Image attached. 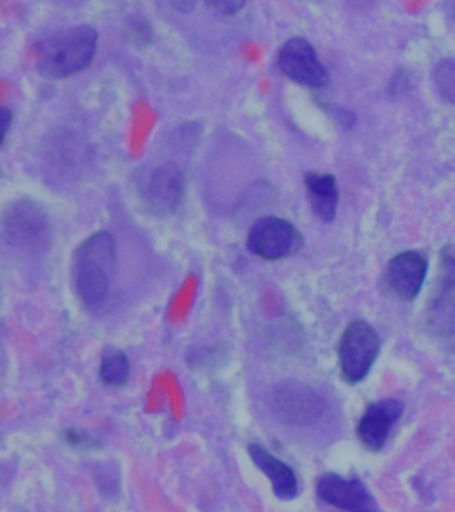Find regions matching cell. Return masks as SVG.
<instances>
[{"mask_svg":"<svg viewBox=\"0 0 455 512\" xmlns=\"http://www.w3.org/2000/svg\"><path fill=\"white\" fill-rule=\"evenodd\" d=\"M0 120H2V123H0V131H2V142H5L7 132H9L11 127V122H13V114H11V111L7 110V108H2V112H0Z\"/></svg>","mask_w":455,"mask_h":512,"instance_id":"e0dca14e","label":"cell"},{"mask_svg":"<svg viewBox=\"0 0 455 512\" xmlns=\"http://www.w3.org/2000/svg\"><path fill=\"white\" fill-rule=\"evenodd\" d=\"M185 187L182 171L175 164H165L151 175L146 202L158 214H170L181 203Z\"/></svg>","mask_w":455,"mask_h":512,"instance_id":"8fae6325","label":"cell"},{"mask_svg":"<svg viewBox=\"0 0 455 512\" xmlns=\"http://www.w3.org/2000/svg\"><path fill=\"white\" fill-rule=\"evenodd\" d=\"M403 412L399 400L386 399L371 404L358 424V438L371 451H379L389 438L391 427Z\"/></svg>","mask_w":455,"mask_h":512,"instance_id":"ba28073f","label":"cell"},{"mask_svg":"<svg viewBox=\"0 0 455 512\" xmlns=\"http://www.w3.org/2000/svg\"><path fill=\"white\" fill-rule=\"evenodd\" d=\"M426 274V259L418 252L407 251L390 260L386 282L395 295L410 300L421 291Z\"/></svg>","mask_w":455,"mask_h":512,"instance_id":"9c48e42d","label":"cell"},{"mask_svg":"<svg viewBox=\"0 0 455 512\" xmlns=\"http://www.w3.org/2000/svg\"><path fill=\"white\" fill-rule=\"evenodd\" d=\"M170 3L173 4L174 8H177L179 12L187 14V12H191L197 7L198 0H170Z\"/></svg>","mask_w":455,"mask_h":512,"instance_id":"ac0fdd59","label":"cell"},{"mask_svg":"<svg viewBox=\"0 0 455 512\" xmlns=\"http://www.w3.org/2000/svg\"><path fill=\"white\" fill-rule=\"evenodd\" d=\"M379 348L381 340L369 323L358 320L346 328L339 347V359L342 374L347 382H361L369 374L377 359Z\"/></svg>","mask_w":455,"mask_h":512,"instance_id":"3957f363","label":"cell"},{"mask_svg":"<svg viewBox=\"0 0 455 512\" xmlns=\"http://www.w3.org/2000/svg\"><path fill=\"white\" fill-rule=\"evenodd\" d=\"M97 42V31L90 26L59 31L39 44L38 70L50 79H63L77 74L93 62Z\"/></svg>","mask_w":455,"mask_h":512,"instance_id":"7a4b0ae2","label":"cell"},{"mask_svg":"<svg viewBox=\"0 0 455 512\" xmlns=\"http://www.w3.org/2000/svg\"><path fill=\"white\" fill-rule=\"evenodd\" d=\"M427 323L435 334L455 332V246L442 251L437 284L427 304Z\"/></svg>","mask_w":455,"mask_h":512,"instance_id":"277c9868","label":"cell"},{"mask_svg":"<svg viewBox=\"0 0 455 512\" xmlns=\"http://www.w3.org/2000/svg\"><path fill=\"white\" fill-rule=\"evenodd\" d=\"M129 374L130 363L127 356L117 348H107L99 370L102 382L110 387H122L129 379Z\"/></svg>","mask_w":455,"mask_h":512,"instance_id":"5bb4252c","label":"cell"},{"mask_svg":"<svg viewBox=\"0 0 455 512\" xmlns=\"http://www.w3.org/2000/svg\"><path fill=\"white\" fill-rule=\"evenodd\" d=\"M305 184L315 215L323 222H333L338 206L337 180L330 174L309 172Z\"/></svg>","mask_w":455,"mask_h":512,"instance_id":"4fadbf2b","label":"cell"},{"mask_svg":"<svg viewBox=\"0 0 455 512\" xmlns=\"http://www.w3.org/2000/svg\"><path fill=\"white\" fill-rule=\"evenodd\" d=\"M247 246L253 254L267 260L294 255L303 246L302 235L287 220L263 218L251 227Z\"/></svg>","mask_w":455,"mask_h":512,"instance_id":"5b68a950","label":"cell"},{"mask_svg":"<svg viewBox=\"0 0 455 512\" xmlns=\"http://www.w3.org/2000/svg\"><path fill=\"white\" fill-rule=\"evenodd\" d=\"M433 79L442 99L455 104V59L439 60L434 67Z\"/></svg>","mask_w":455,"mask_h":512,"instance_id":"9a60e30c","label":"cell"},{"mask_svg":"<svg viewBox=\"0 0 455 512\" xmlns=\"http://www.w3.org/2000/svg\"><path fill=\"white\" fill-rule=\"evenodd\" d=\"M249 454L253 462L257 464L263 474L270 479L273 484L274 494L279 499L290 500L298 494L297 476L291 467L283 463L282 460L275 458L269 451H266L258 444H251Z\"/></svg>","mask_w":455,"mask_h":512,"instance_id":"7c38bea8","label":"cell"},{"mask_svg":"<svg viewBox=\"0 0 455 512\" xmlns=\"http://www.w3.org/2000/svg\"><path fill=\"white\" fill-rule=\"evenodd\" d=\"M117 251L109 232L91 235L75 251L73 279L75 291L90 310L105 306L113 288Z\"/></svg>","mask_w":455,"mask_h":512,"instance_id":"6da1fadb","label":"cell"},{"mask_svg":"<svg viewBox=\"0 0 455 512\" xmlns=\"http://www.w3.org/2000/svg\"><path fill=\"white\" fill-rule=\"evenodd\" d=\"M338 120L345 128H350L354 124V116L350 115L347 111H339Z\"/></svg>","mask_w":455,"mask_h":512,"instance_id":"d6986e66","label":"cell"},{"mask_svg":"<svg viewBox=\"0 0 455 512\" xmlns=\"http://www.w3.org/2000/svg\"><path fill=\"white\" fill-rule=\"evenodd\" d=\"M206 2L223 15H235L245 6L246 0H206Z\"/></svg>","mask_w":455,"mask_h":512,"instance_id":"2e32d148","label":"cell"},{"mask_svg":"<svg viewBox=\"0 0 455 512\" xmlns=\"http://www.w3.org/2000/svg\"><path fill=\"white\" fill-rule=\"evenodd\" d=\"M7 234L19 247L37 248L45 244L49 236V222L38 207L19 203L7 215Z\"/></svg>","mask_w":455,"mask_h":512,"instance_id":"30bf717a","label":"cell"},{"mask_svg":"<svg viewBox=\"0 0 455 512\" xmlns=\"http://www.w3.org/2000/svg\"><path fill=\"white\" fill-rule=\"evenodd\" d=\"M279 67L291 80L311 88L327 84V71L306 39L293 38L279 52Z\"/></svg>","mask_w":455,"mask_h":512,"instance_id":"8992f818","label":"cell"},{"mask_svg":"<svg viewBox=\"0 0 455 512\" xmlns=\"http://www.w3.org/2000/svg\"><path fill=\"white\" fill-rule=\"evenodd\" d=\"M317 494L323 502L339 510L351 512L375 510L373 498L358 479L347 480L335 474L323 475L318 480Z\"/></svg>","mask_w":455,"mask_h":512,"instance_id":"52a82bcc","label":"cell"}]
</instances>
